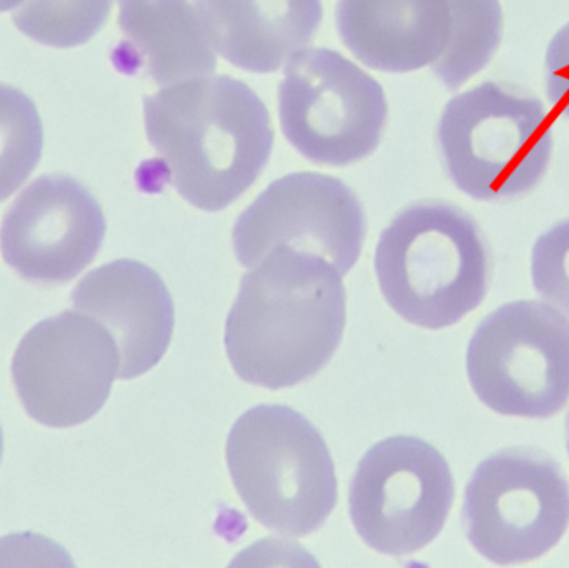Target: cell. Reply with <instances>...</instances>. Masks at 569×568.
I'll return each mask as SVG.
<instances>
[{"instance_id":"13","label":"cell","mask_w":569,"mask_h":568,"mask_svg":"<svg viewBox=\"0 0 569 568\" xmlns=\"http://www.w3.org/2000/svg\"><path fill=\"white\" fill-rule=\"evenodd\" d=\"M72 302L109 330L119 379L143 376L169 350L176 307L162 277L146 263L123 259L92 270L73 289Z\"/></svg>"},{"instance_id":"9","label":"cell","mask_w":569,"mask_h":568,"mask_svg":"<svg viewBox=\"0 0 569 568\" xmlns=\"http://www.w3.org/2000/svg\"><path fill=\"white\" fill-rule=\"evenodd\" d=\"M453 500V476L445 457L418 437H391L358 464L351 522L377 552L408 556L437 539Z\"/></svg>"},{"instance_id":"14","label":"cell","mask_w":569,"mask_h":568,"mask_svg":"<svg viewBox=\"0 0 569 568\" xmlns=\"http://www.w3.org/2000/svg\"><path fill=\"white\" fill-rule=\"evenodd\" d=\"M341 42L365 66L405 73L433 66L447 46V0H338Z\"/></svg>"},{"instance_id":"24","label":"cell","mask_w":569,"mask_h":568,"mask_svg":"<svg viewBox=\"0 0 569 568\" xmlns=\"http://www.w3.org/2000/svg\"><path fill=\"white\" fill-rule=\"evenodd\" d=\"M567 446H568V452H569V413L567 419Z\"/></svg>"},{"instance_id":"7","label":"cell","mask_w":569,"mask_h":568,"mask_svg":"<svg viewBox=\"0 0 569 568\" xmlns=\"http://www.w3.org/2000/svg\"><path fill=\"white\" fill-rule=\"evenodd\" d=\"M467 367L475 393L495 412L553 417L569 400V322L535 300L500 307L471 337Z\"/></svg>"},{"instance_id":"17","label":"cell","mask_w":569,"mask_h":568,"mask_svg":"<svg viewBox=\"0 0 569 568\" xmlns=\"http://www.w3.org/2000/svg\"><path fill=\"white\" fill-rule=\"evenodd\" d=\"M450 32L433 72L450 90L460 89L497 56L505 36L500 0H447Z\"/></svg>"},{"instance_id":"18","label":"cell","mask_w":569,"mask_h":568,"mask_svg":"<svg viewBox=\"0 0 569 568\" xmlns=\"http://www.w3.org/2000/svg\"><path fill=\"white\" fill-rule=\"evenodd\" d=\"M42 150L43 126L36 103L17 87L0 83V202L29 179Z\"/></svg>"},{"instance_id":"23","label":"cell","mask_w":569,"mask_h":568,"mask_svg":"<svg viewBox=\"0 0 569 568\" xmlns=\"http://www.w3.org/2000/svg\"><path fill=\"white\" fill-rule=\"evenodd\" d=\"M3 454V436H2V427H0V460H2Z\"/></svg>"},{"instance_id":"11","label":"cell","mask_w":569,"mask_h":568,"mask_svg":"<svg viewBox=\"0 0 569 568\" xmlns=\"http://www.w3.org/2000/svg\"><path fill=\"white\" fill-rule=\"evenodd\" d=\"M367 233L363 207L337 177L298 172L270 183L233 229L237 259L259 266L277 247L313 253L343 277L357 263Z\"/></svg>"},{"instance_id":"22","label":"cell","mask_w":569,"mask_h":568,"mask_svg":"<svg viewBox=\"0 0 569 568\" xmlns=\"http://www.w3.org/2000/svg\"><path fill=\"white\" fill-rule=\"evenodd\" d=\"M23 0H0V12H7V10L17 9Z\"/></svg>"},{"instance_id":"2","label":"cell","mask_w":569,"mask_h":568,"mask_svg":"<svg viewBox=\"0 0 569 568\" xmlns=\"http://www.w3.org/2000/svg\"><path fill=\"white\" fill-rule=\"evenodd\" d=\"M147 140L182 199L219 212L256 183L276 133L266 102L230 76H202L143 97Z\"/></svg>"},{"instance_id":"3","label":"cell","mask_w":569,"mask_h":568,"mask_svg":"<svg viewBox=\"0 0 569 568\" xmlns=\"http://www.w3.org/2000/svg\"><path fill=\"white\" fill-rule=\"evenodd\" d=\"M375 270L385 299L407 322L445 329L477 309L491 282L490 246L477 220L443 200L401 210L381 232Z\"/></svg>"},{"instance_id":"5","label":"cell","mask_w":569,"mask_h":568,"mask_svg":"<svg viewBox=\"0 0 569 568\" xmlns=\"http://www.w3.org/2000/svg\"><path fill=\"white\" fill-rule=\"evenodd\" d=\"M227 464L250 514L282 536H310L337 506L330 450L290 407L263 403L243 413L230 430Z\"/></svg>"},{"instance_id":"8","label":"cell","mask_w":569,"mask_h":568,"mask_svg":"<svg viewBox=\"0 0 569 568\" xmlns=\"http://www.w3.org/2000/svg\"><path fill=\"white\" fill-rule=\"evenodd\" d=\"M471 546L500 566L550 552L569 526V484L548 454L530 447L500 450L480 464L463 506Z\"/></svg>"},{"instance_id":"1","label":"cell","mask_w":569,"mask_h":568,"mask_svg":"<svg viewBox=\"0 0 569 568\" xmlns=\"http://www.w3.org/2000/svg\"><path fill=\"white\" fill-rule=\"evenodd\" d=\"M347 292L321 257L277 247L240 283L226 349L240 379L284 389L320 372L340 346Z\"/></svg>"},{"instance_id":"16","label":"cell","mask_w":569,"mask_h":568,"mask_svg":"<svg viewBox=\"0 0 569 568\" xmlns=\"http://www.w3.org/2000/svg\"><path fill=\"white\" fill-rule=\"evenodd\" d=\"M119 26L123 39L113 62L122 72L169 87L216 70L212 43L189 0H119Z\"/></svg>"},{"instance_id":"20","label":"cell","mask_w":569,"mask_h":568,"mask_svg":"<svg viewBox=\"0 0 569 568\" xmlns=\"http://www.w3.org/2000/svg\"><path fill=\"white\" fill-rule=\"evenodd\" d=\"M531 276L537 292L569 317V219L537 240L531 253Z\"/></svg>"},{"instance_id":"15","label":"cell","mask_w":569,"mask_h":568,"mask_svg":"<svg viewBox=\"0 0 569 568\" xmlns=\"http://www.w3.org/2000/svg\"><path fill=\"white\" fill-rule=\"evenodd\" d=\"M213 49L253 73L277 72L320 29L321 0H196Z\"/></svg>"},{"instance_id":"4","label":"cell","mask_w":569,"mask_h":568,"mask_svg":"<svg viewBox=\"0 0 569 568\" xmlns=\"http://www.w3.org/2000/svg\"><path fill=\"white\" fill-rule=\"evenodd\" d=\"M437 137L451 182L483 202L527 196L553 159L547 107L508 83L485 82L455 96L445 106Z\"/></svg>"},{"instance_id":"10","label":"cell","mask_w":569,"mask_h":568,"mask_svg":"<svg viewBox=\"0 0 569 568\" xmlns=\"http://www.w3.org/2000/svg\"><path fill=\"white\" fill-rule=\"evenodd\" d=\"M119 363L109 330L96 319L66 310L37 323L20 340L12 377L33 420L67 429L100 412Z\"/></svg>"},{"instance_id":"21","label":"cell","mask_w":569,"mask_h":568,"mask_svg":"<svg viewBox=\"0 0 569 568\" xmlns=\"http://www.w3.org/2000/svg\"><path fill=\"white\" fill-rule=\"evenodd\" d=\"M545 87L551 106L569 119V22L555 33L548 46Z\"/></svg>"},{"instance_id":"6","label":"cell","mask_w":569,"mask_h":568,"mask_svg":"<svg viewBox=\"0 0 569 568\" xmlns=\"http://www.w3.org/2000/svg\"><path fill=\"white\" fill-rule=\"evenodd\" d=\"M279 113L283 136L305 159L345 167L378 149L388 102L381 83L347 57L308 49L284 67Z\"/></svg>"},{"instance_id":"12","label":"cell","mask_w":569,"mask_h":568,"mask_svg":"<svg viewBox=\"0 0 569 568\" xmlns=\"http://www.w3.org/2000/svg\"><path fill=\"white\" fill-rule=\"evenodd\" d=\"M106 232V216L92 192L73 177L47 173L7 210L0 247L23 279L63 283L92 263Z\"/></svg>"},{"instance_id":"19","label":"cell","mask_w":569,"mask_h":568,"mask_svg":"<svg viewBox=\"0 0 569 568\" xmlns=\"http://www.w3.org/2000/svg\"><path fill=\"white\" fill-rule=\"evenodd\" d=\"M112 7L113 0H23L12 19L29 39L70 49L89 42L106 26Z\"/></svg>"}]
</instances>
